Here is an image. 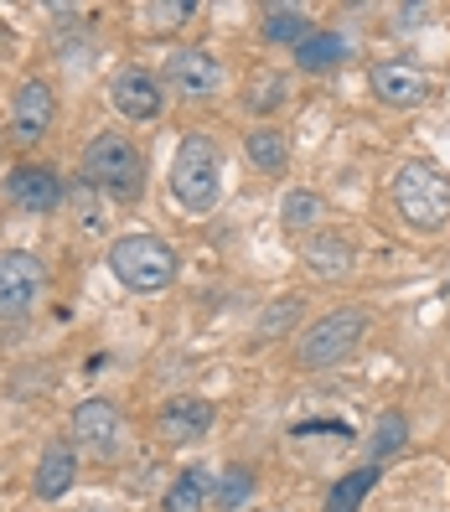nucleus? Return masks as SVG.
I'll return each mask as SVG.
<instances>
[{
    "label": "nucleus",
    "mask_w": 450,
    "mask_h": 512,
    "mask_svg": "<svg viewBox=\"0 0 450 512\" xmlns=\"http://www.w3.org/2000/svg\"><path fill=\"white\" fill-rule=\"evenodd\" d=\"M213 419H218V409L207 404V399L182 394V399H171V404L156 414V430H161L166 445H192V440H202L207 430H213Z\"/></svg>",
    "instance_id": "13"
},
{
    "label": "nucleus",
    "mask_w": 450,
    "mask_h": 512,
    "mask_svg": "<svg viewBox=\"0 0 450 512\" xmlns=\"http://www.w3.org/2000/svg\"><path fill=\"white\" fill-rule=\"evenodd\" d=\"M295 311H300V300H280V306H269V316H264V326H259V331H264V337H275L280 326H290V321H295Z\"/></svg>",
    "instance_id": "27"
},
{
    "label": "nucleus",
    "mask_w": 450,
    "mask_h": 512,
    "mask_svg": "<svg viewBox=\"0 0 450 512\" xmlns=\"http://www.w3.org/2000/svg\"><path fill=\"white\" fill-rule=\"evenodd\" d=\"M109 104L125 119H135V125H150V119H161V109H166V88L145 68H130V73H119L109 83Z\"/></svg>",
    "instance_id": "9"
},
{
    "label": "nucleus",
    "mask_w": 450,
    "mask_h": 512,
    "mask_svg": "<svg viewBox=\"0 0 450 512\" xmlns=\"http://www.w3.org/2000/svg\"><path fill=\"white\" fill-rule=\"evenodd\" d=\"M285 99H290L285 78H280V73H259V78L249 83V99H244V104H249L254 114H269V109H280Z\"/></svg>",
    "instance_id": "23"
},
{
    "label": "nucleus",
    "mask_w": 450,
    "mask_h": 512,
    "mask_svg": "<svg viewBox=\"0 0 450 512\" xmlns=\"http://www.w3.org/2000/svg\"><path fill=\"white\" fill-rule=\"evenodd\" d=\"M94 197H99L94 187H83V182L73 187V213L83 218V233H104V207Z\"/></svg>",
    "instance_id": "25"
},
{
    "label": "nucleus",
    "mask_w": 450,
    "mask_h": 512,
    "mask_svg": "<svg viewBox=\"0 0 450 512\" xmlns=\"http://www.w3.org/2000/svg\"><path fill=\"white\" fill-rule=\"evenodd\" d=\"M223 192V156H218V140L213 135H187L176 145V161H171V197L182 213L202 218L218 207Z\"/></svg>",
    "instance_id": "2"
},
{
    "label": "nucleus",
    "mask_w": 450,
    "mask_h": 512,
    "mask_svg": "<svg viewBox=\"0 0 450 512\" xmlns=\"http://www.w3.org/2000/svg\"><path fill=\"white\" fill-rule=\"evenodd\" d=\"M73 440L94 461H119L125 456V419H119L109 399H83L73 409Z\"/></svg>",
    "instance_id": "7"
},
{
    "label": "nucleus",
    "mask_w": 450,
    "mask_h": 512,
    "mask_svg": "<svg viewBox=\"0 0 450 512\" xmlns=\"http://www.w3.org/2000/svg\"><path fill=\"white\" fill-rule=\"evenodd\" d=\"M47 285V264L26 249L0 254V321H21L37 311V295Z\"/></svg>",
    "instance_id": "6"
},
{
    "label": "nucleus",
    "mask_w": 450,
    "mask_h": 512,
    "mask_svg": "<svg viewBox=\"0 0 450 512\" xmlns=\"http://www.w3.org/2000/svg\"><path fill=\"white\" fill-rule=\"evenodd\" d=\"M78 182L94 187L104 202H119V207L140 202V192H145V156H140V145L130 135H119V130L94 135L83 145Z\"/></svg>",
    "instance_id": "1"
},
{
    "label": "nucleus",
    "mask_w": 450,
    "mask_h": 512,
    "mask_svg": "<svg viewBox=\"0 0 450 512\" xmlns=\"http://www.w3.org/2000/svg\"><path fill=\"white\" fill-rule=\"evenodd\" d=\"M254 497V471L249 466H228L223 476H218V487H213V502L223 507V512H233L238 502H249Z\"/></svg>",
    "instance_id": "22"
},
{
    "label": "nucleus",
    "mask_w": 450,
    "mask_h": 512,
    "mask_svg": "<svg viewBox=\"0 0 450 512\" xmlns=\"http://www.w3.org/2000/svg\"><path fill=\"white\" fill-rule=\"evenodd\" d=\"M207 497H213V476H207L202 466H187L171 481V492L161 497V512H202Z\"/></svg>",
    "instance_id": "17"
},
{
    "label": "nucleus",
    "mask_w": 450,
    "mask_h": 512,
    "mask_svg": "<svg viewBox=\"0 0 450 512\" xmlns=\"http://www.w3.org/2000/svg\"><path fill=\"white\" fill-rule=\"evenodd\" d=\"M342 57H347V42L337 32H311L295 47V68L300 73H332V68H342Z\"/></svg>",
    "instance_id": "16"
},
{
    "label": "nucleus",
    "mask_w": 450,
    "mask_h": 512,
    "mask_svg": "<svg viewBox=\"0 0 450 512\" xmlns=\"http://www.w3.org/2000/svg\"><path fill=\"white\" fill-rule=\"evenodd\" d=\"M73 476H78V450L68 440H52L42 450V461H37V476H32V492L42 502H57L68 487H73Z\"/></svg>",
    "instance_id": "14"
},
{
    "label": "nucleus",
    "mask_w": 450,
    "mask_h": 512,
    "mask_svg": "<svg viewBox=\"0 0 450 512\" xmlns=\"http://www.w3.org/2000/svg\"><path fill=\"white\" fill-rule=\"evenodd\" d=\"M280 223H285V233L321 228V223H326V202H321L316 192H306V187H295V192H285V202H280Z\"/></svg>",
    "instance_id": "19"
},
{
    "label": "nucleus",
    "mask_w": 450,
    "mask_h": 512,
    "mask_svg": "<svg viewBox=\"0 0 450 512\" xmlns=\"http://www.w3.org/2000/svg\"><path fill=\"white\" fill-rule=\"evenodd\" d=\"M378 487V466L368 461V466H357V471H347V476H337V487L326 492V512H357L368 502V492Z\"/></svg>",
    "instance_id": "18"
},
{
    "label": "nucleus",
    "mask_w": 450,
    "mask_h": 512,
    "mask_svg": "<svg viewBox=\"0 0 450 512\" xmlns=\"http://www.w3.org/2000/svg\"><path fill=\"white\" fill-rule=\"evenodd\" d=\"M6 197L21 207V213H57V207H63V197H68V187L57 182V171L26 161V166L6 171Z\"/></svg>",
    "instance_id": "10"
},
{
    "label": "nucleus",
    "mask_w": 450,
    "mask_h": 512,
    "mask_svg": "<svg viewBox=\"0 0 450 512\" xmlns=\"http://www.w3.org/2000/svg\"><path fill=\"white\" fill-rule=\"evenodd\" d=\"M52 119H57L52 83H47V78H26V83L16 88V99H11V135H16L21 145H37V140H47Z\"/></svg>",
    "instance_id": "8"
},
{
    "label": "nucleus",
    "mask_w": 450,
    "mask_h": 512,
    "mask_svg": "<svg viewBox=\"0 0 450 512\" xmlns=\"http://www.w3.org/2000/svg\"><path fill=\"white\" fill-rule=\"evenodd\" d=\"M368 337V311L363 306H342V311H326L316 326H306V337L295 347V363L300 368H337L357 352V342Z\"/></svg>",
    "instance_id": "5"
},
{
    "label": "nucleus",
    "mask_w": 450,
    "mask_h": 512,
    "mask_svg": "<svg viewBox=\"0 0 450 512\" xmlns=\"http://www.w3.org/2000/svg\"><path fill=\"white\" fill-rule=\"evenodd\" d=\"M306 264L316 269L321 280H347V275H352V264H357V254H352L347 238H337V233H316L311 244H306Z\"/></svg>",
    "instance_id": "15"
},
{
    "label": "nucleus",
    "mask_w": 450,
    "mask_h": 512,
    "mask_svg": "<svg viewBox=\"0 0 450 512\" xmlns=\"http://www.w3.org/2000/svg\"><path fill=\"white\" fill-rule=\"evenodd\" d=\"M264 37L269 42H285V47H300L311 37V21H306V11L300 6H269L264 11Z\"/></svg>",
    "instance_id": "20"
},
{
    "label": "nucleus",
    "mask_w": 450,
    "mask_h": 512,
    "mask_svg": "<svg viewBox=\"0 0 450 512\" xmlns=\"http://www.w3.org/2000/svg\"><path fill=\"white\" fill-rule=\"evenodd\" d=\"M394 207L414 233H445L450 228V171L435 161H409L394 171Z\"/></svg>",
    "instance_id": "4"
},
{
    "label": "nucleus",
    "mask_w": 450,
    "mask_h": 512,
    "mask_svg": "<svg viewBox=\"0 0 450 512\" xmlns=\"http://www.w3.org/2000/svg\"><path fill=\"white\" fill-rule=\"evenodd\" d=\"M109 269L114 280L135 290V295H161L176 285V275H182V259H176V249L166 244V238H150V233H125L109 244Z\"/></svg>",
    "instance_id": "3"
},
{
    "label": "nucleus",
    "mask_w": 450,
    "mask_h": 512,
    "mask_svg": "<svg viewBox=\"0 0 450 512\" xmlns=\"http://www.w3.org/2000/svg\"><path fill=\"white\" fill-rule=\"evenodd\" d=\"M404 435H409V419H404L399 409H388V414L378 419V430H373V456H388V450H399Z\"/></svg>",
    "instance_id": "24"
},
{
    "label": "nucleus",
    "mask_w": 450,
    "mask_h": 512,
    "mask_svg": "<svg viewBox=\"0 0 450 512\" xmlns=\"http://www.w3.org/2000/svg\"><path fill=\"white\" fill-rule=\"evenodd\" d=\"M373 94L394 109H414V104L430 99V78L419 63H409V57H388V63L373 68Z\"/></svg>",
    "instance_id": "11"
},
{
    "label": "nucleus",
    "mask_w": 450,
    "mask_h": 512,
    "mask_svg": "<svg viewBox=\"0 0 450 512\" xmlns=\"http://www.w3.org/2000/svg\"><path fill=\"white\" fill-rule=\"evenodd\" d=\"M295 435H352L342 419H332V425H321V419H306V425H295Z\"/></svg>",
    "instance_id": "28"
},
{
    "label": "nucleus",
    "mask_w": 450,
    "mask_h": 512,
    "mask_svg": "<svg viewBox=\"0 0 450 512\" xmlns=\"http://www.w3.org/2000/svg\"><path fill=\"white\" fill-rule=\"evenodd\" d=\"M244 150H249V161L259 166V171H285V161H290V140L280 135V130H254L249 140H244Z\"/></svg>",
    "instance_id": "21"
},
{
    "label": "nucleus",
    "mask_w": 450,
    "mask_h": 512,
    "mask_svg": "<svg viewBox=\"0 0 450 512\" xmlns=\"http://www.w3.org/2000/svg\"><path fill=\"white\" fill-rule=\"evenodd\" d=\"M145 16L150 26H182L187 16H197V6L192 0H166V6H145Z\"/></svg>",
    "instance_id": "26"
},
{
    "label": "nucleus",
    "mask_w": 450,
    "mask_h": 512,
    "mask_svg": "<svg viewBox=\"0 0 450 512\" xmlns=\"http://www.w3.org/2000/svg\"><path fill=\"white\" fill-rule=\"evenodd\" d=\"M166 78L176 83V94L182 99H213L218 88H223V68H218V57L213 52H202V47H182L166 63Z\"/></svg>",
    "instance_id": "12"
}]
</instances>
